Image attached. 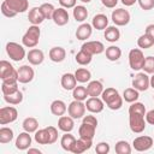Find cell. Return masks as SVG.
Returning <instances> with one entry per match:
<instances>
[{
	"label": "cell",
	"mask_w": 154,
	"mask_h": 154,
	"mask_svg": "<svg viewBox=\"0 0 154 154\" xmlns=\"http://www.w3.org/2000/svg\"><path fill=\"white\" fill-rule=\"evenodd\" d=\"M40 35H41V31H40L38 25H31V26H29V29L26 30V32L23 35L22 42H23V45L25 47L34 48L38 43Z\"/></svg>",
	"instance_id": "6da1fadb"
},
{
	"label": "cell",
	"mask_w": 154,
	"mask_h": 154,
	"mask_svg": "<svg viewBox=\"0 0 154 154\" xmlns=\"http://www.w3.org/2000/svg\"><path fill=\"white\" fill-rule=\"evenodd\" d=\"M144 59V54L140 48H132L129 52V64L134 71H138L143 67Z\"/></svg>",
	"instance_id": "7a4b0ae2"
},
{
	"label": "cell",
	"mask_w": 154,
	"mask_h": 154,
	"mask_svg": "<svg viewBox=\"0 0 154 154\" xmlns=\"http://www.w3.org/2000/svg\"><path fill=\"white\" fill-rule=\"evenodd\" d=\"M6 53L14 61H20L25 57V49L23 48V46H20L17 42H7Z\"/></svg>",
	"instance_id": "3957f363"
},
{
	"label": "cell",
	"mask_w": 154,
	"mask_h": 154,
	"mask_svg": "<svg viewBox=\"0 0 154 154\" xmlns=\"http://www.w3.org/2000/svg\"><path fill=\"white\" fill-rule=\"evenodd\" d=\"M129 125L132 132L136 134H141L144 129H146V120H144V116L142 114H129Z\"/></svg>",
	"instance_id": "277c9868"
},
{
	"label": "cell",
	"mask_w": 154,
	"mask_h": 154,
	"mask_svg": "<svg viewBox=\"0 0 154 154\" xmlns=\"http://www.w3.org/2000/svg\"><path fill=\"white\" fill-rule=\"evenodd\" d=\"M18 117V112L14 107L12 106H6L0 108V124L6 125L12 122H14Z\"/></svg>",
	"instance_id": "5b68a950"
},
{
	"label": "cell",
	"mask_w": 154,
	"mask_h": 154,
	"mask_svg": "<svg viewBox=\"0 0 154 154\" xmlns=\"http://www.w3.org/2000/svg\"><path fill=\"white\" fill-rule=\"evenodd\" d=\"M150 87V78L146 72H138L132 79V88L138 91H146Z\"/></svg>",
	"instance_id": "8992f818"
},
{
	"label": "cell",
	"mask_w": 154,
	"mask_h": 154,
	"mask_svg": "<svg viewBox=\"0 0 154 154\" xmlns=\"http://www.w3.org/2000/svg\"><path fill=\"white\" fill-rule=\"evenodd\" d=\"M85 103H83L82 101H78V100H73L69 107H67V112H69V116L72 117L73 119H79L82 117H84V113H85Z\"/></svg>",
	"instance_id": "52a82bcc"
},
{
	"label": "cell",
	"mask_w": 154,
	"mask_h": 154,
	"mask_svg": "<svg viewBox=\"0 0 154 154\" xmlns=\"http://www.w3.org/2000/svg\"><path fill=\"white\" fill-rule=\"evenodd\" d=\"M112 20L118 26H124L130 22V13L128 10L117 8L112 12Z\"/></svg>",
	"instance_id": "ba28073f"
},
{
	"label": "cell",
	"mask_w": 154,
	"mask_h": 154,
	"mask_svg": "<svg viewBox=\"0 0 154 154\" xmlns=\"http://www.w3.org/2000/svg\"><path fill=\"white\" fill-rule=\"evenodd\" d=\"M132 146L137 152H146L153 146V138L150 136H138L134 140Z\"/></svg>",
	"instance_id": "9c48e42d"
},
{
	"label": "cell",
	"mask_w": 154,
	"mask_h": 154,
	"mask_svg": "<svg viewBox=\"0 0 154 154\" xmlns=\"http://www.w3.org/2000/svg\"><path fill=\"white\" fill-rule=\"evenodd\" d=\"M34 76H35V72L32 67H30L29 65H22L18 69V82L19 83L26 84L34 79Z\"/></svg>",
	"instance_id": "30bf717a"
},
{
	"label": "cell",
	"mask_w": 154,
	"mask_h": 154,
	"mask_svg": "<svg viewBox=\"0 0 154 154\" xmlns=\"http://www.w3.org/2000/svg\"><path fill=\"white\" fill-rule=\"evenodd\" d=\"M82 49L87 51L88 53H90L91 55H95V54H100L105 51V46L102 42L100 41H87L85 43L82 45L81 47Z\"/></svg>",
	"instance_id": "8fae6325"
},
{
	"label": "cell",
	"mask_w": 154,
	"mask_h": 154,
	"mask_svg": "<svg viewBox=\"0 0 154 154\" xmlns=\"http://www.w3.org/2000/svg\"><path fill=\"white\" fill-rule=\"evenodd\" d=\"M85 107L91 113H100L103 109V100L97 96H90L85 102Z\"/></svg>",
	"instance_id": "7c38bea8"
},
{
	"label": "cell",
	"mask_w": 154,
	"mask_h": 154,
	"mask_svg": "<svg viewBox=\"0 0 154 154\" xmlns=\"http://www.w3.org/2000/svg\"><path fill=\"white\" fill-rule=\"evenodd\" d=\"M52 19H53V22H54L57 25L63 26V25H65V24L69 23V13H67V11H66L64 7L55 8Z\"/></svg>",
	"instance_id": "4fadbf2b"
},
{
	"label": "cell",
	"mask_w": 154,
	"mask_h": 154,
	"mask_svg": "<svg viewBox=\"0 0 154 154\" xmlns=\"http://www.w3.org/2000/svg\"><path fill=\"white\" fill-rule=\"evenodd\" d=\"M5 2L7 4V6L10 8H12L16 13H23L28 10L29 7V2L28 0H5Z\"/></svg>",
	"instance_id": "5bb4252c"
},
{
	"label": "cell",
	"mask_w": 154,
	"mask_h": 154,
	"mask_svg": "<svg viewBox=\"0 0 154 154\" xmlns=\"http://www.w3.org/2000/svg\"><path fill=\"white\" fill-rule=\"evenodd\" d=\"M91 144H93V140H90V138H84V137H79V138L76 141V144H75V147H73V149H72V153H75V154H81V153H83V152L90 149Z\"/></svg>",
	"instance_id": "9a60e30c"
},
{
	"label": "cell",
	"mask_w": 154,
	"mask_h": 154,
	"mask_svg": "<svg viewBox=\"0 0 154 154\" xmlns=\"http://www.w3.org/2000/svg\"><path fill=\"white\" fill-rule=\"evenodd\" d=\"M26 59L31 65H40V64H42V61L45 59V55H43V52L41 49L32 48L26 54Z\"/></svg>",
	"instance_id": "2e32d148"
},
{
	"label": "cell",
	"mask_w": 154,
	"mask_h": 154,
	"mask_svg": "<svg viewBox=\"0 0 154 154\" xmlns=\"http://www.w3.org/2000/svg\"><path fill=\"white\" fill-rule=\"evenodd\" d=\"M31 144V136L29 135V132L24 131L22 134L18 135L17 140H16V148L19 150H25L30 147Z\"/></svg>",
	"instance_id": "e0dca14e"
},
{
	"label": "cell",
	"mask_w": 154,
	"mask_h": 154,
	"mask_svg": "<svg viewBox=\"0 0 154 154\" xmlns=\"http://www.w3.org/2000/svg\"><path fill=\"white\" fill-rule=\"evenodd\" d=\"M75 126V123H73V118L70 117V116H61L58 120V128L64 131V132H70L72 131Z\"/></svg>",
	"instance_id": "ac0fdd59"
},
{
	"label": "cell",
	"mask_w": 154,
	"mask_h": 154,
	"mask_svg": "<svg viewBox=\"0 0 154 154\" xmlns=\"http://www.w3.org/2000/svg\"><path fill=\"white\" fill-rule=\"evenodd\" d=\"M60 83L65 90H73L75 87L77 85V79H76L75 75H72V73H64L61 76Z\"/></svg>",
	"instance_id": "d6986e66"
},
{
	"label": "cell",
	"mask_w": 154,
	"mask_h": 154,
	"mask_svg": "<svg viewBox=\"0 0 154 154\" xmlns=\"http://www.w3.org/2000/svg\"><path fill=\"white\" fill-rule=\"evenodd\" d=\"M28 19H29V22H30L32 25H38V24H41V23L45 20V17H43V14H42L40 7H32V8L29 11Z\"/></svg>",
	"instance_id": "ffe728a7"
},
{
	"label": "cell",
	"mask_w": 154,
	"mask_h": 154,
	"mask_svg": "<svg viewBox=\"0 0 154 154\" xmlns=\"http://www.w3.org/2000/svg\"><path fill=\"white\" fill-rule=\"evenodd\" d=\"M76 141H77V140L75 138L73 135L66 132L65 135H63V137H61V140H60L61 148H63L64 150H66V152H72V149H73V147H75V144H76Z\"/></svg>",
	"instance_id": "44dd1931"
},
{
	"label": "cell",
	"mask_w": 154,
	"mask_h": 154,
	"mask_svg": "<svg viewBox=\"0 0 154 154\" xmlns=\"http://www.w3.org/2000/svg\"><path fill=\"white\" fill-rule=\"evenodd\" d=\"M91 31H93L91 25L88 24V23H83V24H81V25L77 28V30H76V37H77L78 40L84 41V40H87V38L90 37Z\"/></svg>",
	"instance_id": "7402d4cb"
},
{
	"label": "cell",
	"mask_w": 154,
	"mask_h": 154,
	"mask_svg": "<svg viewBox=\"0 0 154 154\" xmlns=\"http://www.w3.org/2000/svg\"><path fill=\"white\" fill-rule=\"evenodd\" d=\"M66 57V51L63 47H53L49 51V59L54 63H61Z\"/></svg>",
	"instance_id": "603a6c76"
},
{
	"label": "cell",
	"mask_w": 154,
	"mask_h": 154,
	"mask_svg": "<svg viewBox=\"0 0 154 154\" xmlns=\"http://www.w3.org/2000/svg\"><path fill=\"white\" fill-rule=\"evenodd\" d=\"M17 70L6 60H1L0 61V78L5 79L10 76H12L13 73H16Z\"/></svg>",
	"instance_id": "cb8c5ba5"
},
{
	"label": "cell",
	"mask_w": 154,
	"mask_h": 154,
	"mask_svg": "<svg viewBox=\"0 0 154 154\" xmlns=\"http://www.w3.org/2000/svg\"><path fill=\"white\" fill-rule=\"evenodd\" d=\"M91 25L96 29V30H103L107 28L108 25V18L106 14H102V13H99L96 16H94L93 18V22H91Z\"/></svg>",
	"instance_id": "d4e9b609"
},
{
	"label": "cell",
	"mask_w": 154,
	"mask_h": 154,
	"mask_svg": "<svg viewBox=\"0 0 154 154\" xmlns=\"http://www.w3.org/2000/svg\"><path fill=\"white\" fill-rule=\"evenodd\" d=\"M87 90L89 96H100L103 91V85L100 81H91L87 85Z\"/></svg>",
	"instance_id": "484cf974"
},
{
	"label": "cell",
	"mask_w": 154,
	"mask_h": 154,
	"mask_svg": "<svg viewBox=\"0 0 154 154\" xmlns=\"http://www.w3.org/2000/svg\"><path fill=\"white\" fill-rule=\"evenodd\" d=\"M66 111H67V107H66L65 102L61 101V100H54V101L51 103V112H52V114H54V116L61 117V116L65 114Z\"/></svg>",
	"instance_id": "4316f807"
},
{
	"label": "cell",
	"mask_w": 154,
	"mask_h": 154,
	"mask_svg": "<svg viewBox=\"0 0 154 154\" xmlns=\"http://www.w3.org/2000/svg\"><path fill=\"white\" fill-rule=\"evenodd\" d=\"M95 129H96V126H94V125H90V124H87V123H82V125L78 129L79 137L93 140V137L95 135Z\"/></svg>",
	"instance_id": "83f0119b"
},
{
	"label": "cell",
	"mask_w": 154,
	"mask_h": 154,
	"mask_svg": "<svg viewBox=\"0 0 154 154\" xmlns=\"http://www.w3.org/2000/svg\"><path fill=\"white\" fill-rule=\"evenodd\" d=\"M23 129L24 131L31 134V132H36L37 131V128H38V122L36 118L34 117H28L23 120Z\"/></svg>",
	"instance_id": "f1b7e54d"
},
{
	"label": "cell",
	"mask_w": 154,
	"mask_h": 154,
	"mask_svg": "<svg viewBox=\"0 0 154 154\" xmlns=\"http://www.w3.org/2000/svg\"><path fill=\"white\" fill-rule=\"evenodd\" d=\"M120 37V31L117 26H108L105 29V38L108 42H117Z\"/></svg>",
	"instance_id": "f546056e"
},
{
	"label": "cell",
	"mask_w": 154,
	"mask_h": 154,
	"mask_svg": "<svg viewBox=\"0 0 154 154\" xmlns=\"http://www.w3.org/2000/svg\"><path fill=\"white\" fill-rule=\"evenodd\" d=\"M88 17V10L87 7L78 5L73 7V18L76 19V22H84Z\"/></svg>",
	"instance_id": "4dcf8cb0"
},
{
	"label": "cell",
	"mask_w": 154,
	"mask_h": 154,
	"mask_svg": "<svg viewBox=\"0 0 154 154\" xmlns=\"http://www.w3.org/2000/svg\"><path fill=\"white\" fill-rule=\"evenodd\" d=\"M91 58H93V55L90 54V53H88L87 51H84V49H82L81 48V51L76 54V57H75V59H76V61H77V64H79V65H88V64H90V61H91Z\"/></svg>",
	"instance_id": "1f68e13d"
},
{
	"label": "cell",
	"mask_w": 154,
	"mask_h": 154,
	"mask_svg": "<svg viewBox=\"0 0 154 154\" xmlns=\"http://www.w3.org/2000/svg\"><path fill=\"white\" fill-rule=\"evenodd\" d=\"M72 96L75 100H78V101H84L87 100V97L89 96L88 94V90L83 85H76L75 89L72 90Z\"/></svg>",
	"instance_id": "d6a6232c"
},
{
	"label": "cell",
	"mask_w": 154,
	"mask_h": 154,
	"mask_svg": "<svg viewBox=\"0 0 154 154\" xmlns=\"http://www.w3.org/2000/svg\"><path fill=\"white\" fill-rule=\"evenodd\" d=\"M4 100L10 105H19L23 101V93L20 90H17L10 95H4Z\"/></svg>",
	"instance_id": "836d02e7"
},
{
	"label": "cell",
	"mask_w": 154,
	"mask_h": 154,
	"mask_svg": "<svg viewBox=\"0 0 154 154\" xmlns=\"http://www.w3.org/2000/svg\"><path fill=\"white\" fill-rule=\"evenodd\" d=\"M122 55V49L117 46H109L106 48V58L111 61H116L120 58Z\"/></svg>",
	"instance_id": "e575fe53"
},
{
	"label": "cell",
	"mask_w": 154,
	"mask_h": 154,
	"mask_svg": "<svg viewBox=\"0 0 154 154\" xmlns=\"http://www.w3.org/2000/svg\"><path fill=\"white\" fill-rule=\"evenodd\" d=\"M75 77H76L77 82H79V83H85V82L90 81L91 73H90L89 70H87V69H84V67H79V69H77L76 72H75Z\"/></svg>",
	"instance_id": "d590c367"
},
{
	"label": "cell",
	"mask_w": 154,
	"mask_h": 154,
	"mask_svg": "<svg viewBox=\"0 0 154 154\" xmlns=\"http://www.w3.org/2000/svg\"><path fill=\"white\" fill-rule=\"evenodd\" d=\"M140 97V94H138V90L135 89V88H128L124 90L123 93V99L126 101V102H135L137 99Z\"/></svg>",
	"instance_id": "8d00e7d4"
},
{
	"label": "cell",
	"mask_w": 154,
	"mask_h": 154,
	"mask_svg": "<svg viewBox=\"0 0 154 154\" xmlns=\"http://www.w3.org/2000/svg\"><path fill=\"white\" fill-rule=\"evenodd\" d=\"M13 140V131L12 129L7 128V126H2L0 129V143L5 144V143H10Z\"/></svg>",
	"instance_id": "74e56055"
},
{
	"label": "cell",
	"mask_w": 154,
	"mask_h": 154,
	"mask_svg": "<svg viewBox=\"0 0 154 154\" xmlns=\"http://www.w3.org/2000/svg\"><path fill=\"white\" fill-rule=\"evenodd\" d=\"M153 45H154V40H153L149 35H147L146 32H144L143 35H141V36L137 38V46H138L140 48L147 49V48H150Z\"/></svg>",
	"instance_id": "f35d334b"
},
{
	"label": "cell",
	"mask_w": 154,
	"mask_h": 154,
	"mask_svg": "<svg viewBox=\"0 0 154 154\" xmlns=\"http://www.w3.org/2000/svg\"><path fill=\"white\" fill-rule=\"evenodd\" d=\"M35 141L38 144H48L49 143V136H48V131H47L46 128L36 131V134H35Z\"/></svg>",
	"instance_id": "ab89813d"
},
{
	"label": "cell",
	"mask_w": 154,
	"mask_h": 154,
	"mask_svg": "<svg viewBox=\"0 0 154 154\" xmlns=\"http://www.w3.org/2000/svg\"><path fill=\"white\" fill-rule=\"evenodd\" d=\"M114 150L117 154H130L131 153V147L126 141H118L116 143Z\"/></svg>",
	"instance_id": "60d3db41"
},
{
	"label": "cell",
	"mask_w": 154,
	"mask_h": 154,
	"mask_svg": "<svg viewBox=\"0 0 154 154\" xmlns=\"http://www.w3.org/2000/svg\"><path fill=\"white\" fill-rule=\"evenodd\" d=\"M40 10H41V12H42L45 19H52L53 13H54V11H55L54 6H53L52 4H49V2L42 4V5L40 6Z\"/></svg>",
	"instance_id": "b9f144b4"
},
{
	"label": "cell",
	"mask_w": 154,
	"mask_h": 154,
	"mask_svg": "<svg viewBox=\"0 0 154 154\" xmlns=\"http://www.w3.org/2000/svg\"><path fill=\"white\" fill-rule=\"evenodd\" d=\"M106 105L108 106V108H111V109H113V111L119 109V108L123 106V99H122V96H120L119 94H117V95L113 96L109 101H107Z\"/></svg>",
	"instance_id": "7bdbcfd3"
},
{
	"label": "cell",
	"mask_w": 154,
	"mask_h": 154,
	"mask_svg": "<svg viewBox=\"0 0 154 154\" xmlns=\"http://www.w3.org/2000/svg\"><path fill=\"white\" fill-rule=\"evenodd\" d=\"M142 114V116H146V107L143 103L141 102H132L131 106L129 107V114Z\"/></svg>",
	"instance_id": "ee69618b"
},
{
	"label": "cell",
	"mask_w": 154,
	"mask_h": 154,
	"mask_svg": "<svg viewBox=\"0 0 154 154\" xmlns=\"http://www.w3.org/2000/svg\"><path fill=\"white\" fill-rule=\"evenodd\" d=\"M17 90H19L18 83H4L2 82V84H1V91L4 95H10Z\"/></svg>",
	"instance_id": "f6af8a7d"
},
{
	"label": "cell",
	"mask_w": 154,
	"mask_h": 154,
	"mask_svg": "<svg viewBox=\"0 0 154 154\" xmlns=\"http://www.w3.org/2000/svg\"><path fill=\"white\" fill-rule=\"evenodd\" d=\"M142 70L146 72V73H154V57H147L144 59V64H143V67Z\"/></svg>",
	"instance_id": "bcb514c9"
},
{
	"label": "cell",
	"mask_w": 154,
	"mask_h": 154,
	"mask_svg": "<svg viewBox=\"0 0 154 154\" xmlns=\"http://www.w3.org/2000/svg\"><path fill=\"white\" fill-rule=\"evenodd\" d=\"M118 94V91L114 89V88H106V89H103V91H102V94H101V97H102V100H103V102H107V101H109L113 96H116Z\"/></svg>",
	"instance_id": "7dc6e473"
},
{
	"label": "cell",
	"mask_w": 154,
	"mask_h": 154,
	"mask_svg": "<svg viewBox=\"0 0 154 154\" xmlns=\"http://www.w3.org/2000/svg\"><path fill=\"white\" fill-rule=\"evenodd\" d=\"M1 13H2L5 17H7V18H12V17H14V16L17 14L12 8H10V7L7 6V4H6L5 1L1 4Z\"/></svg>",
	"instance_id": "c3c4849f"
},
{
	"label": "cell",
	"mask_w": 154,
	"mask_h": 154,
	"mask_svg": "<svg viewBox=\"0 0 154 154\" xmlns=\"http://www.w3.org/2000/svg\"><path fill=\"white\" fill-rule=\"evenodd\" d=\"M95 152L97 154H107L109 152V144L107 142H100L95 147Z\"/></svg>",
	"instance_id": "681fc988"
},
{
	"label": "cell",
	"mask_w": 154,
	"mask_h": 154,
	"mask_svg": "<svg viewBox=\"0 0 154 154\" xmlns=\"http://www.w3.org/2000/svg\"><path fill=\"white\" fill-rule=\"evenodd\" d=\"M46 129H47L48 136H49V143L48 144H52L58 140V130L54 126H47Z\"/></svg>",
	"instance_id": "f907efd6"
},
{
	"label": "cell",
	"mask_w": 154,
	"mask_h": 154,
	"mask_svg": "<svg viewBox=\"0 0 154 154\" xmlns=\"http://www.w3.org/2000/svg\"><path fill=\"white\" fill-rule=\"evenodd\" d=\"M137 1H138L140 7L144 11L152 10L154 7V0H137Z\"/></svg>",
	"instance_id": "816d5d0a"
},
{
	"label": "cell",
	"mask_w": 154,
	"mask_h": 154,
	"mask_svg": "<svg viewBox=\"0 0 154 154\" xmlns=\"http://www.w3.org/2000/svg\"><path fill=\"white\" fill-rule=\"evenodd\" d=\"M77 0H59V4L64 7V8H72L76 6Z\"/></svg>",
	"instance_id": "f5cc1de1"
},
{
	"label": "cell",
	"mask_w": 154,
	"mask_h": 154,
	"mask_svg": "<svg viewBox=\"0 0 154 154\" xmlns=\"http://www.w3.org/2000/svg\"><path fill=\"white\" fill-rule=\"evenodd\" d=\"M83 123H87V124H90V125H94V126H97V119L94 117V116H84L83 117Z\"/></svg>",
	"instance_id": "db71d44e"
},
{
	"label": "cell",
	"mask_w": 154,
	"mask_h": 154,
	"mask_svg": "<svg viewBox=\"0 0 154 154\" xmlns=\"http://www.w3.org/2000/svg\"><path fill=\"white\" fill-rule=\"evenodd\" d=\"M146 122L150 125H154V108L146 113Z\"/></svg>",
	"instance_id": "11a10c76"
},
{
	"label": "cell",
	"mask_w": 154,
	"mask_h": 154,
	"mask_svg": "<svg viewBox=\"0 0 154 154\" xmlns=\"http://www.w3.org/2000/svg\"><path fill=\"white\" fill-rule=\"evenodd\" d=\"M101 2L103 4V6H106L108 8H113L118 4V0H101Z\"/></svg>",
	"instance_id": "9f6ffc18"
},
{
	"label": "cell",
	"mask_w": 154,
	"mask_h": 154,
	"mask_svg": "<svg viewBox=\"0 0 154 154\" xmlns=\"http://www.w3.org/2000/svg\"><path fill=\"white\" fill-rule=\"evenodd\" d=\"M146 34L149 35V36L154 40V24H149V25H147V28H146Z\"/></svg>",
	"instance_id": "6f0895ef"
},
{
	"label": "cell",
	"mask_w": 154,
	"mask_h": 154,
	"mask_svg": "<svg viewBox=\"0 0 154 154\" xmlns=\"http://www.w3.org/2000/svg\"><path fill=\"white\" fill-rule=\"evenodd\" d=\"M137 0H122V2L125 5V6H132Z\"/></svg>",
	"instance_id": "680465c9"
},
{
	"label": "cell",
	"mask_w": 154,
	"mask_h": 154,
	"mask_svg": "<svg viewBox=\"0 0 154 154\" xmlns=\"http://www.w3.org/2000/svg\"><path fill=\"white\" fill-rule=\"evenodd\" d=\"M28 154H41V150L36 148H31V149H28Z\"/></svg>",
	"instance_id": "91938a15"
},
{
	"label": "cell",
	"mask_w": 154,
	"mask_h": 154,
	"mask_svg": "<svg viewBox=\"0 0 154 154\" xmlns=\"http://www.w3.org/2000/svg\"><path fill=\"white\" fill-rule=\"evenodd\" d=\"M150 87L154 89V73H153V76L150 77Z\"/></svg>",
	"instance_id": "94428289"
},
{
	"label": "cell",
	"mask_w": 154,
	"mask_h": 154,
	"mask_svg": "<svg viewBox=\"0 0 154 154\" xmlns=\"http://www.w3.org/2000/svg\"><path fill=\"white\" fill-rule=\"evenodd\" d=\"M81 1H82V2H87V4H88V2H90L91 0H81Z\"/></svg>",
	"instance_id": "6125c7cd"
},
{
	"label": "cell",
	"mask_w": 154,
	"mask_h": 154,
	"mask_svg": "<svg viewBox=\"0 0 154 154\" xmlns=\"http://www.w3.org/2000/svg\"><path fill=\"white\" fill-rule=\"evenodd\" d=\"M153 100H154V96H153Z\"/></svg>",
	"instance_id": "be15d7a7"
}]
</instances>
